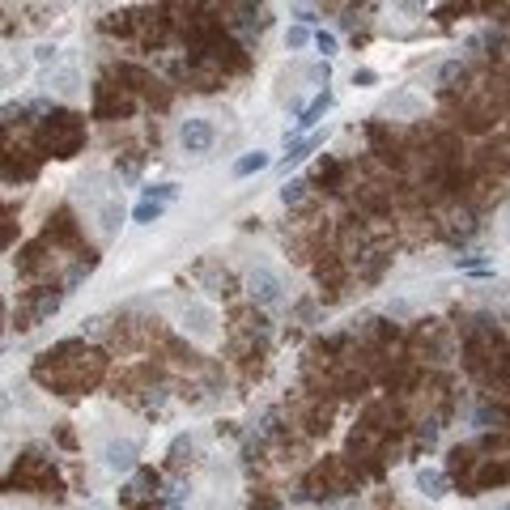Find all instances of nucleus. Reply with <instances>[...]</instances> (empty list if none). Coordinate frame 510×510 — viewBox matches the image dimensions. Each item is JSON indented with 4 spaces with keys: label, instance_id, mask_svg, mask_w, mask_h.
<instances>
[{
    "label": "nucleus",
    "instance_id": "nucleus-1",
    "mask_svg": "<svg viewBox=\"0 0 510 510\" xmlns=\"http://www.w3.org/2000/svg\"><path fill=\"white\" fill-rule=\"evenodd\" d=\"M243 289H247V298L255 306H281L285 302V281H281V272L268 268V264H251L247 268Z\"/></svg>",
    "mask_w": 510,
    "mask_h": 510
},
{
    "label": "nucleus",
    "instance_id": "nucleus-2",
    "mask_svg": "<svg viewBox=\"0 0 510 510\" xmlns=\"http://www.w3.org/2000/svg\"><path fill=\"white\" fill-rule=\"evenodd\" d=\"M179 149L183 153H192V158H200V153H209L213 145H217V128H213V119H204V115H187V119H179Z\"/></svg>",
    "mask_w": 510,
    "mask_h": 510
},
{
    "label": "nucleus",
    "instance_id": "nucleus-3",
    "mask_svg": "<svg viewBox=\"0 0 510 510\" xmlns=\"http://www.w3.org/2000/svg\"><path fill=\"white\" fill-rule=\"evenodd\" d=\"M183 332L192 340H200V345H209V340L217 336V315L209 302H187L183 306Z\"/></svg>",
    "mask_w": 510,
    "mask_h": 510
},
{
    "label": "nucleus",
    "instance_id": "nucleus-4",
    "mask_svg": "<svg viewBox=\"0 0 510 510\" xmlns=\"http://www.w3.org/2000/svg\"><path fill=\"white\" fill-rule=\"evenodd\" d=\"M136 455H141V447H136L132 438H111L107 447H102V468L111 476H124V472L136 468Z\"/></svg>",
    "mask_w": 510,
    "mask_h": 510
},
{
    "label": "nucleus",
    "instance_id": "nucleus-5",
    "mask_svg": "<svg viewBox=\"0 0 510 510\" xmlns=\"http://www.w3.org/2000/svg\"><path fill=\"white\" fill-rule=\"evenodd\" d=\"M119 226H124V209H119V196H107V200H98V230L102 234H119Z\"/></svg>",
    "mask_w": 510,
    "mask_h": 510
},
{
    "label": "nucleus",
    "instance_id": "nucleus-6",
    "mask_svg": "<svg viewBox=\"0 0 510 510\" xmlns=\"http://www.w3.org/2000/svg\"><path fill=\"white\" fill-rule=\"evenodd\" d=\"M328 111H332V90L323 85V90H319V94L311 98V107H306V111L298 115V132H306V128H315V124H319V119H323Z\"/></svg>",
    "mask_w": 510,
    "mask_h": 510
},
{
    "label": "nucleus",
    "instance_id": "nucleus-7",
    "mask_svg": "<svg viewBox=\"0 0 510 510\" xmlns=\"http://www.w3.org/2000/svg\"><path fill=\"white\" fill-rule=\"evenodd\" d=\"M383 111H387V115H400V119H417V115L425 111V102H421L417 94H391Z\"/></svg>",
    "mask_w": 510,
    "mask_h": 510
},
{
    "label": "nucleus",
    "instance_id": "nucleus-8",
    "mask_svg": "<svg viewBox=\"0 0 510 510\" xmlns=\"http://www.w3.org/2000/svg\"><path fill=\"white\" fill-rule=\"evenodd\" d=\"M268 166H272V153L251 149V153H243L234 162V179H251V175H260V170H268Z\"/></svg>",
    "mask_w": 510,
    "mask_h": 510
},
{
    "label": "nucleus",
    "instance_id": "nucleus-9",
    "mask_svg": "<svg viewBox=\"0 0 510 510\" xmlns=\"http://www.w3.org/2000/svg\"><path fill=\"white\" fill-rule=\"evenodd\" d=\"M60 98H77L81 94V73L77 68H60V73H51V81H47Z\"/></svg>",
    "mask_w": 510,
    "mask_h": 510
},
{
    "label": "nucleus",
    "instance_id": "nucleus-10",
    "mask_svg": "<svg viewBox=\"0 0 510 510\" xmlns=\"http://www.w3.org/2000/svg\"><path fill=\"white\" fill-rule=\"evenodd\" d=\"M417 489L430 493V498H442V493H447V481H442L438 468H421V472H417Z\"/></svg>",
    "mask_w": 510,
    "mask_h": 510
},
{
    "label": "nucleus",
    "instance_id": "nucleus-11",
    "mask_svg": "<svg viewBox=\"0 0 510 510\" xmlns=\"http://www.w3.org/2000/svg\"><path fill=\"white\" fill-rule=\"evenodd\" d=\"M162 213H166V204H158V200H141V204L132 209V221H136V226H153Z\"/></svg>",
    "mask_w": 510,
    "mask_h": 510
},
{
    "label": "nucleus",
    "instance_id": "nucleus-12",
    "mask_svg": "<svg viewBox=\"0 0 510 510\" xmlns=\"http://www.w3.org/2000/svg\"><path fill=\"white\" fill-rule=\"evenodd\" d=\"M319 141H323V136H311V141H294V145H289V153H285V170H289L294 162H302V158L311 153V149H315Z\"/></svg>",
    "mask_w": 510,
    "mask_h": 510
},
{
    "label": "nucleus",
    "instance_id": "nucleus-13",
    "mask_svg": "<svg viewBox=\"0 0 510 510\" xmlns=\"http://www.w3.org/2000/svg\"><path fill=\"white\" fill-rule=\"evenodd\" d=\"M175 196H179L175 183H153V187H145V200H158V204H170Z\"/></svg>",
    "mask_w": 510,
    "mask_h": 510
},
{
    "label": "nucleus",
    "instance_id": "nucleus-14",
    "mask_svg": "<svg viewBox=\"0 0 510 510\" xmlns=\"http://www.w3.org/2000/svg\"><path fill=\"white\" fill-rule=\"evenodd\" d=\"M306 43H311V34H306L302 26H294V30H285V47H294V51H298V47H306Z\"/></svg>",
    "mask_w": 510,
    "mask_h": 510
},
{
    "label": "nucleus",
    "instance_id": "nucleus-15",
    "mask_svg": "<svg viewBox=\"0 0 510 510\" xmlns=\"http://www.w3.org/2000/svg\"><path fill=\"white\" fill-rule=\"evenodd\" d=\"M302 187H306L302 179H289V183L281 187V200H285V204H298V200H302Z\"/></svg>",
    "mask_w": 510,
    "mask_h": 510
},
{
    "label": "nucleus",
    "instance_id": "nucleus-16",
    "mask_svg": "<svg viewBox=\"0 0 510 510\" xmlns=\"http://www.w3.org/2000/svg\"><path fill=\"white\" fill-rule=\"evenodd\" d=\"M315 47H319L323 56H336V34H332V30H319V34H315Z\"/></svg>",
    "mask_w": 510,
    "mask_h": 510
},
{
    "label": "nucleus",
    "instance_id": "nucleus-17",
    "mask_svg": "<svg viewBox=\"0 0 510 510\" xmlns=\"http://www.w3.org/2000/svg\"><path fill=\"white\" fill-rule=\"evenodd\" d=\"M56 43H39V47H34V60H39V64H56Z\"/></svg>",
    "mask_w": 510,
    "mask_h": 510
},
{
    "label": "nucleus",
    "instance_id": "nucleus-18",
    "mask_svg": "<svg viewBox=\"0 0 510 510\" xmlns=\"http://www.w3.org/2000/svg\"><path fill=\"white\" fill-rule=\"evenodd\" d=\"M498 510H510V498H506V502H502V506H498Z\"/></svg>",
    "mask_w": 510,
    "mask_h": 510
}]
</instances>
